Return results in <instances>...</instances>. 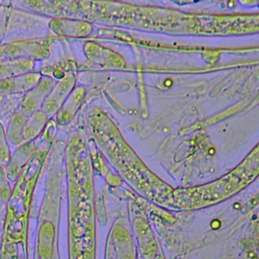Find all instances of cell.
<instances>
[{"label": "cell", "instance_id": "6da1fadb", "mask_svg": "<svg viewBox=\"0 0 259 259\" xmlns=\"http://www.w3.org/2000/svg\"><path fill=\"white\" fill-rule=\"evenodd\" d=\"M114 244L117 259H136L135 246L130 235L123 230H119L114 235Z\"/></svg>", "mask_w": 259, "mask_h": 259}, {"label": "cell", "instance_id": "7a4b0ae2", "mask_svg": "<svg viewBox=\"0 0 259 259\" xmlns=\"http://www.w3.org/2000/svg\"><path fill=\"white\" fill-rule=\"evenodd\" d=\"M154 259H163V258H162V257H161V256H159V255H157V256H156V257H155V258H154Z\"/></svg>", "mask_w": 259, "mask_h": 259}]
</instances>
